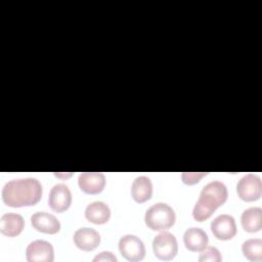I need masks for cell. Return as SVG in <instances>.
Segmentation results:
<instances>
[{
    "label": "cell",
    "mask_w": 262,
    "mask_h": 262,
    "mask_svg": "<svg viewBox=\"0 0 262 262\" xmlns=\"http://www.w3.org/2000/svg\"><path fill=\"white\" fill-rule=\"evenodd\" d=\"M3 203L12 208L34 206L42 198V185L36 178H19L6 182L2 188Z\"/></svg>",
    "instance_id": "obj_1"
},
{
    "label": "cell",
    "mask_w": 262,
    "mask_h": 262,
    "mask_svg": "<svg viewBox=\"0 0 262 262\" xmlns=\"http://www.w3.org/2000/svg\"><path fill=\"white\" fill-rule=\"evenodd\" d=\"M228 196L226 185L221 181H211L207 183L196 201L193 210L192 217L198 222H203L210 218L212 214L221 207Z\"/></svg>",
    "instance_id": "obj_2"
},
{
    "label": "cell",
    "mask_w": 262,
    "mask_h": 262,
    "mask_svg": "<svg viewBox=\"0 0 262 262\" xmlns=\"http://www.w3.org/2000/svg\"><path fill=\"white\" fill-rule=\"evenodd\" d=\"M175 220L176 215L173 208L166 203L151 205L144 215L145 225L155 231H163L172 227Z\"/></svg>",
    "instance_id": "obj_3"
},
{
    "label": "cell",
    "mask_w": 262,
    "mask_h": 262,
    "mask_svg": "<svg viewBox=\"0 0 262 262\" xmlns=\"http://www.w3.org/2000/svg\"><path fill=\"white\" fill-rule=\"evenodd\" d=\"M152 251L160 260H172L178 253V243L175 235L168 231L160 232L152 241Z\"/></svg>",
    "instance_id": "obj_4"
},
{
    "label": "cell",
    "mask_w": 262,
    "mask_h": 262,
    "mask_svg": "<svg viewBox=\"0 0 262 262\" xmlns=\"http://www.w3.org/2000/svg\"><path fill=\"white\" fill-rule=\"evenodd\" d=\"M236 192L238 198L245 202L258 201L262 194L261 178L253 173L243 176L237 181Z\"/></svg>",
    "instance_id": "obj_5"
},
{
    "label": "cell",
    "mask_w": 262,
    "mask_h": 262,
    "mask_svg": "<svg viewBox=\"0 0 262 262\" xmlns=\"http://www.w3.org/2000/svg\"><path fill=\"white\" fill-rule=\"evenodd\" d=\"M120 254L128 261H140L145 256L143 242L134 234H125L119 239Z\"/></svg>",
    "instance_id": "obj_6"
},
{
    "label": "cell",
    "mask_w": 262,
    "mask_h": 262,
    "mask_svg": "<svg viewBox=\"0 0 262 262\" xmlns=\"http://www.w3.org/2000/svg\"><path fill=\"white\" fill-rule=\"evenodd\" d=\"M26 258L28 262H52L54 260L53 247L47 241H33L27 247Z\"/></svg>",
    "instance_id": "obj_7"
},
{
    "label": "cell",
    "mask_w": 262,
    "mask_h": 262,
    "mask_svg": "<svg viewBox=\"0 0 262 262\" xmlns=\"http://www.w3.org/2000/svg\"><path fill=\"white\" fill-rule=\"evenodd\" d=\"M213 235L220 241H229L236 234V223L234 218L228 214H221L211 222Z\"/></svg>",
    "instance_id": "obj_8"
},
{
    "label": "cell",
    "mask_w": 262,
    "mask_h": 262,
    "mask_svg": "<svg viewBox=\"0 0 262 262\" xmlns=\"http://www.w3.org/2000/svg\"><path fill=\"white\" fill-rule=\"evenodd\" d=\"M72 204V192L68 185L58 183L53 185L48 196V205L54 212L67 211Z\"/></svg>",
    "instance_id": "obj_9"
},
{
    "label": "cell",
    "mask_w": 262,
    "mask_h": 262,
    "mask_svg": "<svg viewBox=\"0 0 262 262\" xmlns=\"http://www.w3.org/2000/svg\"><path fill=\"white\" fill-rule=\"evenodd\" d=\"M105 182V176L101 172H83L78 177L80 189L88 194L100 193L104 189Z\"/></svg>",
    "instance_id": "obj_10"
},
{
    "label": "cell",
    "mask_w": 262,
    "mask_h": 262,
    "mask_svg": "<svg viewBox=\"0 0 262 262\" xmlns=\"http://www.w3.org/2000/svg\"><path fill=\"white\" fill-rule=\"evenodd\" d=\"M31 224L34 229L47 234H55L60 230L59 220L52 214L39 211L31 216Z\"/></svg>",
    "instance_id": "obj_11"
},
{
    "label": "cell",
    "mask_w": 262,
    "mask_h": 262,
    "mask_svg": "<svg viewBox=\"0 0 262 262\" xmlns=\"http://www.w3.org/2000/svg\"><path fill=\"white\" fill-rule=\"evenodd\" d=\"M75 246L85 252L93 251L100 244V234L93 228L81 227L73 235Z\"/></svg>",
    "instance_id": "obj_12"
},
{
    "label": "cell",
    "mask_w": 262,
    "mask_h": 262,
    "mask_svg": "<svg viewBox=\"0 0 262 262\" xmlns=\"http://www.w3.org/2000/svg\"><path fill=\"white\" fill-rule=\"evenodd\" d=\"M25 227V220L16 213H5L0 218V231L6 236H16L21 233Z\"/></svg>",
    "instance_id": "obj_13"
},
{
    "label": "cell",
    "mask_w": 262,
    "mask_h": 262,
    "mask_svg": "<svg viewBox=\"0 0 262 262\" xmlns=\"http://www.w3.org/2000/svg\"><path fill=\"white\" fill-rule=\"evenodd\" d=\"M208 234L199 227H190L183 234L184 246L191 252H201L208 246Z\"/></svg>",
    "instance_id": "obj_14"
},
{
    "label": "cell",
    "mask_w": 262,
    "mask_h": 262,
    "mask_svg": "<svg viewBox=\"0 0 262 262\" xmlns=\"http://www.w3.org/2000/svg\"><path fill=\"white\" fill-rule=\"evenodd\" d=\"M85 217L91 223L97 225L104 224L111 218V209L104 202L94 201L87 205L85 209Z\"/></svg>",
    "instance_id": "obj_15"
},
{
    "label": "cell",
    "mask_w": 262,
    "mask_h": 262,
    "mask_svg": "<svg viewBox=\"0 0 262 262\" xmlns=\"http://www.w3.org/2000/svg\"><path fill=\"white\" fill-rule=\"evenodd\" d=\"M131 195L136 203H144L152 195V183L147 176L136 177L131 184Z\"/></svg>",
    "instance_id": "obj_16"
},
{
    "label": "cell",
    "mask_w": 262,
    "mask_h": 262,
    "mask_svg": "<svg viewBox=\"0 0 262 262\" xmlns=\"http://www.w3.org/2000/svg\"><path fill=\"white\" fill-rule=\"evenodd\" d=\"M243 228L250 233L258 232L262 228V209L260 207H251L246 209L241 216Z\"/></svg>",
    "instance_id": "obj_17"
},
{
    "label": "cell",
    "mask_w": 262,
    "mask_h": 262,
    "mask_svg": "<svg viewBox=\"0 0 262 262\" xmlns=\"http://www.w3.org/2000/svg\"><path fill=\"white\" fill-rule=\"evenodd\" d=\"M242 252L244 256L250 261H261L262 260V239L250 238L243 243Z\"/></svg>",
    "instance_id": "obj_18"
},
{
    "label": "cell",
    "mask_w": 262,
    "mask_h": 262,
    "mask_svg": "<svg viewBox=\"0 0 262 262\" xmlns=\"http://www.w3.org/2000/svg\"><path fill=\"white\" fill-rule=\"evenodd\" d=\"M200 262H220L222 261V256L219 250L215 247H206L201 251L199 256Z\"/></svg>",
    "instance_id": "obj_19"
},
{
    "label": "cell",
    "mask_w": 262,
    "mask_h": 262,
    "mask_svg": "<svg viewBox=\"0 0 262 262\" xmlns=\"http://www.w3.org/2000/svg\"><path fill=\"white\" fill-rule=\"evenodd\" d=\"M207 174V172H183L181 174V179L183 183L187 185H192L198 183Z\"/></svg>",
    "instance_id": "obj_20"
},
{
    "label": "cell",
    "mask_w": 262,
    "mask_h": 262,
    "mask_svg": "<svg viewBox=\"0 0 262 262\" xmlns=\"http://www.w3.org/2000/svg\"><path fill=\"white\" fill-rule=\"evenodd\" d=\"M97 261H106V262H117L118 259L117 257L108 251H103L100 252L98 255H96L93 258V262H97Z\"/></svg>",
    "instance_id": "obj_21"
},
{
    "label": "cell",
    "mask_w": 262,
    "mask_h": 262,
    "mask_svg": "<svg viewBox=\"0 0 262 262\" xmlns=\"http://www.w3.org/2000/svg\"><path fill=\"white\" fill-rule=\"evenodd\" d=\"M54 175L58 178H61V179H64V178H69L71 177L73 174L72 173H54Z\"/></svg>",
    "instance_id": "obj_22"
}]
</instances>
